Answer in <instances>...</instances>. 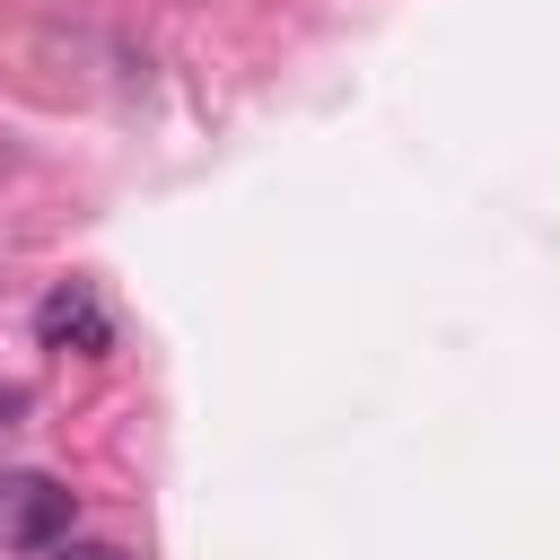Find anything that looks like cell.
<instances>
[{
  "label": "cell",
  "mask_w": 560,
  "mask_h": 560,
  "mask_svg": "<svg viewBox=\"0 0 560 560\" xmlns=\"http://www.w3.org/2000/svg\"><path fill=\"white\" fill-rule=\"evenodd\" d=\"M35 341H44V350L105 359V350H114V315H105V298H96L88 280H61V289H44V306H35Z\"/></svg>",
  "instance_id": "7a4b0ae2"
},
{
  "label": "cell",
  "mask_w": 560,
  "mask_h": 560,
  "mask_svg": "<svg viewBox=\"0 0 560 560\" xmlns=\"http://www.w3.org/2000/svg\"><path fill=\"white\" fill-rule=\"evenodd\" d=\"M52 560H131V551H114V542H70V534H61Z\"/></svg>",
  "instance_id": "3957f363"
},
{
  "label": "cell",
  "mask_w": 560,
  "mask_h": 560,
  "mask_svg": "<svg viewBox=\"0 0 560 560\" xmlns=\"http://www.w3.org/2000/svg\"><path fill=\"white\" fill-rule=\"evenodd\" d=\"M70 516H79V499L52 472H9L0 481V542L9 551H52L70 534Z\"/></svg>",
  "instance_id": "6da1fadb"
}]
</instances>
